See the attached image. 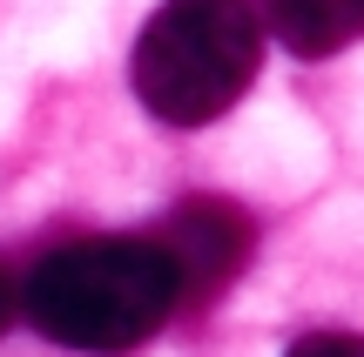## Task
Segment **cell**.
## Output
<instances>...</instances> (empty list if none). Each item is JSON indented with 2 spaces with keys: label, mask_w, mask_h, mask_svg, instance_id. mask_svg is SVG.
I'll list each match as a JSON object with an SVG mask.
<instances>
[{
  "label": "cell",
  "mask_w": 364,
  "mask_h": 357,
  "mask_svg": "<svg viewBox=\"0 0 364 357\" xmlns=\"http://www.w3.org/2000/svg\"><path fill=\"white\" fill-rule=\"evenodd\" d=\"M14 304H21V297H14V277H7V270H0V331H7V324H14Z\"/></svg>",
  "instance_id": "6"
},
{
  "label": "cell",
  "mask_w": 364,
  "mask_h": 357,
  "mask_svg": "<svg viewBox=\"0 0 364 357\" xmlns=\"http://www.w3.org/2000/svg\"><path fill=\"white\" fill-rule=\"evenodd\" d=\"M263 67L257 0H162L129 54L135 101L169 128H203L230 115Z\"/></svg>",
  "instance_id": "2"
},
{
  "label": "cell",
  "mask_w": 364,
  "mask_h": 357,
  "mask_svg": "<svg viewBox=\"0 0 364 357\" xmlns=\"http://www.w3.org/2000/svg\"><path fill=\"white\" fill-rule=\"evenodd\" d=\"M257 13L270 21V34L284 40L290 54H304V61H324V54L364 40V0H263Z\"/></svg>",
  "instance_id": "4"
},
{
  "label": "cell",
  "mask_w": 364,
  "mask_h": 357,
  "mask_svg": "<svg viewBox=\"0 0 364 357\" xmlns=\"http://www.w3.org/2000/svg\"><path fill=\"white\" fill-rule=\"evenodd\" d=\"M284 357H364V337H351V331H317V337H297Z\"/></svg>",
  "instance_id": "5"
},
{
  "label": "cell",
  "mask_w": 364,
  "mask_h": 357,
  "mask_svg": "<svg viewBox=\"0 0 364 357\" xmlns=\"http://www.w3.org/2000/svg\"><path fill=\"white\" fill-rule=\"evenodd\" d=\"M156 243H162V256H169V270H176L182 304H209V297H223L243 277L257 229H250V216L236 209V202L189 196V202L169 209V223L156 229Z\"/></svg>",
  "instance_id": "3"
},
{
  "label": "cell",
  "mask_w": 364,
  "mask_h": 357,
  "mask_svg": "<svg viewBox=\"0 0 364 357\" xmlns=\"http://www.w3.org/2000/svg\"><path fill=\"white\" fill-rule=\"evenodd\" d=\"M21 310L61 351L122 357L176 317L182 290L156 236H75L27 270Z\"/></svg>",
  "instance_id": "1"
}]
</instances>
